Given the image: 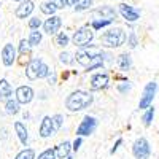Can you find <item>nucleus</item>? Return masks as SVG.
Masks as SVG:
<instances>
[{
	"label": "nucleus",
	"instance_id": "obj_1",
	"mask_svg": "<svg viewBox=\"0 0 159 159\" xmlns=\"http://www.w3.org/2000/svg\"><path fill=\"white\" fill-rule=\"evenodd\" d=\"M105 51L96 45H88L84 48H80L75 54V61L83 65L86 69V72H92V70H99V69H103L105 65Z\"/></svg>",
	"mask_w": 159,
	"mask_h": 159
},
{
	"label": "nucleus",
	"instance_id": "obj_2",
	"mask_svg": "<svg viewBox=\"0 0 159 159\" xmlns=\"http://www.w3.org/2000/svg\"><path fill=\"white\" fill-rule=\"evenodd\" d=\"M92 102H94V96L89 91H83V89H76L72 91L70 94L65 99V108L72 113L76 111H83L86 108H89Z\"/></svg>",
	"mask_w": 159,
	"mask_h": 159
},
{
	"label": "nucleus",
	"instance_id": "obj_3",
	"mask_svg": "<svg viewBox=\"0 0 159 159\" xmlns=\"http://www.w3.org/2000/svg\"><path fill=\"white\" fill-rule=\"evenodd\" d=\"M126 38H127V34L124 32V29L113 27L100 35V45L103 48H119L126 43Z\"/></svg>",
	"mask_w": 159,
	"mask_h": 159
},
{
	"label": "nucleus",
	"instance_id": "obj_4",
	"mask_svg": "<svg viewBox=\"0 0 159 159\" xmlns=\"http://www.w3.org/2000/svg\"><path fill=\"white\" fill-rule=\"evenodd\" d=\"M92 40H94V30H92V27L91 25H81L80 29L75 30V34L72 37V43L76 48H84L92 43Z\"/></svg>",
	"mask_w": 159,
	"mask_h": 159
},
{
	"label": "nucleus",
	"instance_id": "obj_5",
	"mask_svg": "<svg viewBox=\"0 0 159 159\" xmlns=\"http://www.w3.org/2000/svg\"><path fill=\"white\" fill-rule=\"evenodd\" d=\"M97 126H99V119L94 118V116L86 115L81 121H80L75 134H76V137H89V135H92L96 132Z\"/></svg>",
	"mask_w": 159,
	"mask_h": 159
},
{
	"label": "nucleus",
	"instance_id": "obj_6",
	"mask_svg": "<svg viewBox=\"0 0 159 159\" xmlns=\"http://www.w3.org/2000/svg\"><path fill=\"white\" fill-rule=\"evenodd\" d=\"M156 92H157V83L156 81H148L145 84V88L142 91V96H140V100H139V108L140 110H145V108H148L150 105H153Z\"/></svg>",
	"mask_w": 159,
	"mask_h": 159
},
{
	"label": "nucleus",
	"instance_id": "obj_7",
	"mask_svg": "<svg viewBox=\"0 0 159 159\" xmlns=\"http://www.w3.org/2000/svg\"><path fill=\"white\" fill-rule=\"evenodd\" d=\"M132 154H134L135 159H150L151 143L148 142V139H145V137L135 139V142L132 143Z\"/></svg>",
	"mask_w": 159,
	"mask_h": 159
},
{
	"label": "nucleus",
	"instance_id": "obj_8",
	"mask_svg": "<svg viewBox=\"0 0 159 159\" xmlns=\"http://www.w3.org/2000/svg\"><path fill=\"white\" fill-rule=\"evenodd\" d=\"M34 97H35V91L27 84H22V86L16 88V91H15V99L21 105H29L34 100Z\"/></svg>",
	"mask_w": 159,
	"mask_h": 159
},
{
	"label": "nucleus",
	"instance_id": "obj_9",
	"mask_svg": "<svg viewBox=\"0 0 159 159\" xmlns=\"http://www.w3.org/2000/svg\"><path fill=\"white\" fill-rule=\"evenodd\" d=\"M118 13L123 16V19L126 22H137L140 19V10L132 7V5H127V3H121L118 8Z\"/></svg>",
	"mask_w": 159,
	"mask_h": 159
},
{
	"label": "nucleus",
	"instance_id": "obj_10",
	"mask_svg": "<svg viewBox=\"0 0 159 159\" xmlns=\"http://www.w3.org/2000/svg\"><path fill=\"white\" fill-rule=\"evenodd\" d=\"M42 27H43V32L48 34V35H56L61 27H62V18L57 16V15H51L48 16V19L42 24Z\"/></svg>",
	"mask_w": 159,
	"mask_h": 159
},
{
	"label": "nucleus",
	"instance_id": "obj_11",
	"mask_svg": "<svg viewBox=\"0 0 159 159\" xmlns=\"http://www.w3.org/2000/svg\"><path fill=\"white\" fill-rule=\"evenodd\" d=\"M91 91H102L108 86L110 83V75L105 72H99L91 76Z\"/></svg>",
	"mask_w": 159,
	"mask_h": 159
},
{
	"label": "nucleus",
	"instance_id": "obj_12",
	"mask_svg": "<svg viewBox=\"0 0 159 159\" xmlns=\"http://www.w3.org/2000/svg\"><path fill=\"white\" fill-rule=\"evenodd\" d=\"M34 10H35V3L32 2V0H21L19 7L15 11V16L18 19H27V18L32 16Z\"/></svg>",
	"mask_w": 159,
	"mask_h": 159
},
{
	"label": "nucleus",
	"instance_id": "obj_13",
	"mask_svg": "<svg viewBox=\"0 0 159 159\" xmlns=\"http://www.w3.org/2000/svg\"><path fill=\"white\" fill-rule=\"evenodd\" d=\"M54 134H56V129H54V124H52V118L43 116L42 123H40V127H38V135L42 139H49Z\"/></svg>",
	"mask_w": 159,
	"mask_h": 159
},
{
	"label": "nucleus",
	"instance_id": "obj_14",
	"mask_svg": "<svg viewBox=\"0 0 159 159\" xmlns=\"http://www.w3.org/2000/svg\"><path fill=\"white\" fill-rule=\"evenodd\" d=\"M0 56H2V64L5 65V67H11V65L16 62V48L11 43H5Z\"/></svg>",
	"mask_w": 159,
	"mask_h": 159
},
{
	"label": "nucleus",
	"instance_id": "obj_15",
	"mask_svg": "<svg viewBox=\"0 0 159 159\" xmlns=\"http://www.w3.org/2000/svg\"><path fill=\"white\" fill-rule=\"evenodd\" d=\"M116 16H118V11L108 5H103V7L92 11V19H111V21H115Z\"/></svg>",
	"mask_w": 159,
	"mask_h": 159
},
{
	"label": "nucleus",
	"instance_id": "obj_16",
	"mask_svg": "<svg viewBox=\"0 0 159 159\" xmlns=\"http://www.w3.org/2000/svg\"><path fill=\"white\" fill-rule=\"evenodd\" d=\"M42 62L43 61L40 57H34L27 64V67H25V76H27V80H30V81L38 80V69H40V65H42Z\"/></svg>",
	"mask_w": 159,
	"mask_h": 159
},
{
	"label": "nucleus",
	"instance_id": "obj_17",
	"mask_svg": "<svg viewBox=\"0 0 159 159\" xmlns=\"http://www.w3.org/2000/svg\"><path fill=\"white\" fill-rule=\"evenodd\" d=\"M13 127H15V132H16L18 140L21 142V145L22 147H27L29 145V130H27V127H25V124L21 123V121H16L15 124H13Z\"/></svg>",
	"mask_w": 159,
	"mask_h": 159
},
{
	"label": "nucleus",
	"instance_id": "obj_18",
	"mask_svg": "<svg viewBox=\"0 0 159 159\" xmlns=\"http://www.w3.org/2000/svg\"><path fill=\"white\" fill-rule=\"evenodd\" d=\"M54 151H56V157L57 159H65L72 153V143L67 142V140H64V142H61L57 145V147H54Z\"/></svg>",
	"mask_w": 159,
	"mask_h": 159
},
{
	"label": "nucleus",
	"instance_id": "obj_19",
	"mask_svg": "<svg viewBox=\"0 0 159 159\" xmlns=\"http://www.w3.org/2000/svg\"><path fill=\"white\" fill-rule=\"evenodd\" d=\"M118 67L119 70H123V72H129L132 69V56L129 54V52H123V54H119L118 56Z\"/></svg>",
	"mask_w": 159,
	"mask_h": 159
},
{
	"label": "nucleus",
	"instance_id": "obj_20",
	"mask_svg": "<svg viewBox=\"0 0 159 159\" xmlns=\"http://www.w3.org/2000/svg\"><path fill=\"white\" fill-rule=\"evenodd\" d=\"M13 96V88L8 83L7 78L0 80V102H5L7 99H10Z\"/></svg>",
	"mask_w": 159,
	"mask_h": 159
},
{
	"label": "nucleus",
	"instance_id": "obj_21",
	"mask_svg": "<svg viewBox=\"0 0 159 159\" xmlns=\"http://www.w3.org/2000/svg\"><path fill=\"white\" fill-rule=\"evenodd\" d=\"M21 111V103L16 100V99H7L5 100V113L10 115V116H15Z\"/></svg>",
	"mask_w": 159,
	"mask_h": 159
},
{
	"label": "nucleus",
	"instance_id": "obj_22",
	"mask_svg": "<svg viewBox=\"0 0 159 159\" xmlns=\"http://www.w3.org/2000/svg\"><path fill=\"white\" fill-rule=\"evenodd\" d=\"M154 115H156V108L153 105H150L148 108H145L143 115H142V121H143V126L145 127H150L153 124V119H154Z\"/></svg>",
	"mask_w": 159,
	"mask_h": 159
},
{
	"label": "nucleus",
	"instance_id": "obj_23",
	"mask_svg": "<svg viewBox=\"0 0 159 159\" xmlns=\"http://www.w3.org/2000/svg\"><path fill=\"white\" fill-rule=\"evenodd\" d=\"M42 40H43V34L40 32V29L30 30V34L27 37V42L30 43V46H38L40 43H42Z\"/></svg>",
	"mask_w": 159,
	"mask_h": 159
},
{
	"label": "nucleus",
	"instance_id": "obj_24",
	"mask_svg": "<svg viewBox=\"0 0 159 159\" xmlns=\"http://www.w3.org/2000/svg\"><path fill=\"white\" fill-rule=\"evenodd\" d=\"M40 11H42L43 15H46V16H51V15H56L57 8H56V5L52 3L51 0H46V2H43L42 5H40Z\"/></svg>",
	"mask_w": 159,
	"mask_h": 159
},
{
	"label": "nucleus",
	"instance_id": "obj_25",
	"mask_svg": "<svg viewBox=\"0 0 159 159\" xmlns=\"http://www.w3.org/2000/svg\"><path fill=\"white\" fill-rule=\"evenodd\" d=\"M69 43H70V37L65 32H57L56 34V46L65 48V46H69Z\"/></svg>",
	"mask_w": 159,
	"mask_h": 159
},
{
	"label": "nucleus",
	"instance_id": "obj_26",
	"mask_svg": "<svg viewBox=\"0 0 159 159\" xmlns=\"http://www.w3.org/2000/svg\"><path fill=\"white\" fill-rule=\"evenodd\" d=\"M113 21L111 19H92L91 21V27H92V30H100V29H103V27H107V25H110Z\"/></svg>",
	"mask_w": 159,
	"mask_h": 159
},
{
	"label": "nucleus",
	"instance_id": "obj_27",
	"mask_svg": "<svg viewBox=\"0 0 159 159\" xmlns=\"http://www.w3.org/2000/svg\"><path fill=\"white\" fill-rule=\"evenodd\" d=\"M59 61L62 65H72L75 62V54H72L69 51H62L59 54Z\"/></svg>",
	"mask_w": 159,
	"mask_h": 159
},
{
	"label": "nucleus",
	"instance_id": "obj_28",
	"mask_svg": "<svg viewBox=\"0 0 159 159\" xmlns=\"http://www.w3.org/2000/svg\"><path fill=\"white\" fill-rule=\"evenodd\" d=\"M92 3H94V0H80L78 3L73 5V10H75L76 13H81V11L89 10V8L92 7Z\"/></svg>",
	"mask_w": 159,
	"mask_h": 159
},
{
	"label": "nucleus",
	"instance_id": "obj_29",
	"mask_svg": "<svg viewBox=\"0 0 159 159\" xmlns=\"http://www.w3.org/2000/svg\"><path fill=\"white\" fill-rule=\"evenodd\" d=\"M35 157L37 156H35V150L34 148H24L15 156V159H35Z\"/></svg>",
	"mask_w": 159,
	"mask_h": 159
},
{
	"label": "nucleus",
	"instance_id": "obj_30",
	"mask_svg": "<svg viewBox=\"0 0 159 159\" xmlns=\"http://www.w3.org/2000/svg\"><path fill=\"white\" fill-rule=\"evenodd\" d=\"M30 49H32L30 43L25 38H22L21 42H19V45H18V52H19L21 56H27V54H30Z\"/></svg>",
	"mask_w": 159,
	"mask_h": 159
},
{
	"label": "nucleus",
	"instance_id": "obj_31",
	"mask_svg": "<svg viewBox=\"0 0 159 159\" xmlns=\"http://www.w3.org/2000/svg\"><path fill=\"white\" fill-rule=\"evenodd\" d=\"M35 159H57V157H56V151H54V148H46L45 151L40 153L38 157H35Z\"/></svg>",
	"mask_w": 159,
	"mask_h": 159
},
{
	"label": "nucleus",
	"instance_id": "obj_32",
	"mask_svg": "<svg viewBox=\"0 0 159 159\" xmlns=\"http://www.w3.org/2000/svg\"><path fill=\"white\" fill-rule=\"evenodd\" d=\"M126 42H127V46H129L130 49L137 48V45H139V37H137V34H135V32H130V34L127 35V38H126Z\"/></svg>",
	"mask_w": 159,
	"mask_h": 159
},
{
	"label": "nucleus",
	"instance_id": "obj_33",
	"mask_svg": "<svg viewBox=\"0 0 159 159\" xmlns=\"http://www.w3.org/2000/svg\"><path fill=\"white\" fill-rule=\"evenodd\" d=\"M116 89H118L119 94H127V92H130V89H132V83L127 81V80H124L123 83H119L116 86Z\"/></svg>",
	"mask_w": 159,
	"mask_h": 159
},
{
	"label": "nucleus",
	"instance_id": "obj_34",
	"mask_svg": "<svg viewBox=\"0 0 159 159\" xmlns=\"http://www.w3.org/2000/svg\"><path fill=\"white\" fill-rule=\"evenodd\" d=\"M52 118V124H54V129H56V132L62 127V124H64V116L61 115V113H57V115H54V116H51Z\"/></svg>",
	"mask_w": 159,
	"mask_h": 159
},
{
	"label": "nucleus",
	"instance_id": "obj_35",
	"mask_svg": "<svg viewBox=\"0 0 159 159\" xmlns=\"http://www.w3.org/2000/svg\"><path fill=\"white\" fill-rule=\"evenodd\" d=\"M49 67H48V64L42 62V65H40V69H38V80H42V78H46L49 75Z\"/></svg>",
	"mask_w": 159,
	"mask_h": 159
},
{
	"label": "nucleus",
	"instance_id": "obj_36",
	"mask_svg": "<svg viewBox=\"0 0 159 159\" xmlns=\"http://www.w3.org/2000/svg\"><path fill=\"white\" fill-rule=\"evenodd\" d=\"M42 19H38V16H32L30 19H29V29L30 30H34V29H40L42 27Z\"/></svg>",
	"mask_w": 159,
	"mask_h": 159
},
{
	"label": "nucleus",
	"instance_id": "obj_37",
	"mask_svg": "<svg viewBox=\"0 0 159 159\" xmlns=\"http://www.w3.org/2000/svg\"><path fill=\"white\" fill-rule=\"evenodd\" d=\"M51 2L56 5V8H57V10H65V8L69 7L67 0H51Z\"/></svg>",
	"mask_w": 159,
	"mask_h": 159
},
{
	"label": "nucleus",
	"instance_id": "obj_38",
	"mask_svg": "<svg viewBox=\"0 0 159 159\" xmlns=\"http://www.w3.org/2000/svg\"><path fill=\"white\" fill-rule=\"evenodd\" d=\"M81 143H83V137H76L75 139V142L72 143V151H78L80 148H81Z\"/></svg>",
	"mask_w": 159,
	"mask_h": 159
},
{
	"label": "nucleus",
	"instance_id": "obj_39",
	"mask_svg": "<svg viewBox=\"0 0 159 159\" xmlns=\"http://www.w3.org/2000/svg\"><path fill=\"white\" fill-rule=\"evenodd\" d=\"M121 145H123V139L121 137H119L116 142H115V145H113V147H111V150H110V154H115L118 150H119V147H121Z\"/></svg>",
	"mask_w": 159,
	"mask_h": 159
},
{
	"label": "nucleus",
	"instance_id": "obj_40",
	"mask_svg": "<svg viewBox=\"0 0 159 159\" xmlns=\"http://www.w3.org/2000/svg\"><path fill=\"white\" fill-rule=\"evenodd\" d=\"M46 78H48V83H49V84H56V75H54V73L51 75V72H49V75H48Z\"/></svg>",
	"mask_w": 159,
	"mask_h": 159
},
{
	"label": "nucleus",
	"instance_id": "obj_41",
	"mask_svg": "<svg viewBox=\"0 0 159 159\" xmlns=\"http://www.w3.org/2000/svg\"><path fill=\"white\" fill-rule=\"evenodd\" d=\"M80 0H67V3H69V7H73L75 3H78Z\"/></svg>",
	"mask_w": 159,
	"mask_h": 159
},
{
	"label": "nucleus",
	"instance_id": "obj_42",
	"mask_svg": "<svg viewBox=\"0 0 159 159\" xmlns=\"http://www.w3.org/2000/svg\"><path fill=\"white\" fill-rule=\"evenodd\" d=\"M65 159H73V157H72V156H67V157H65Z\"/></svg>",
	"mask_w": 159,
	"mask_h": 159
},
{
	"label": "nucleus",
	"instance_id": "obj_43",
	"mask_svg": "<svg viewBox=\"0 0 159 159\" xmlns=\"http://www.w3.org/2000/svg\"><path fill=\"white\" fill-rule=\"evenodd\" d=\"M13 2H21V0H13Z\"/></svg>",
	"mask_w": 159,
	"mask_h": 159
}]
</instances>
